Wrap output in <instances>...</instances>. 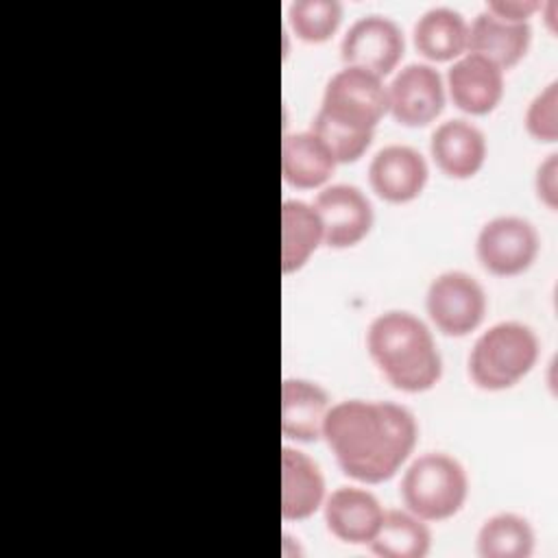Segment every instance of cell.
Segmentation results:
<instances>
[{"instance_id":"cell-1","label":"cell","mask_w":558,"mask_h":558,"mask_svg":"<svg viewBox=\"0 0 558 558\" xmlns=\"http://www.w3.org/2000/svg\"><path fill=\"white\" fill-rule=\"evenodd\" d=\"M323 438L344 475L362 484H381L410 460L418 425L401 403L344 399L331 403Z\"/></svg>"},{"instance_id":"cell-2","label":"cell","mask_w":558,"mask_h":558,"mask_svg":"<svg viewBox=\"0 0 558 558\" xmlns=\"http://www.w3.org/2000/svg\"><path fill=\"white\" fill-rule=\"evenodd\" d=\"M366 349L390 386L425 392L442 375V355L429 327L408 310H386L366 329Z\"/></svg>"},{"instance_id":"cell-3","label":"cell","mask_w":558,"mask_h":558,"mask_svg":"<svg viewBox=\"0 0 558 558\" xmlns=\"http://www.w3.org/2000/svg\"><path fill=\"white\" fill-rule=\"evenodd\" d=\"M541 342L536 331L521 320H499L477 336L466 368L482 390H506L519 384L536 364Z\"/></svg>"},{"instance_id":"cell-4","label":"cell","mask_w":558,"mask_h":558,"mask_svg":"<svg viewBox=\"0 0 558 558\" xmlns=\"http://www.w3.org/2000/svg\"><path fill=\"white\" fill-rule=\"evenodd\" d=\"M399 493L405 510L427 523H438L462 510L469 497V475L458 458L425 451L405 466Z\"/></svg>"},{"instance_id":"cell-5","label":"cell","mask_w":558,"mask_h":558,"mask_svg":"<svg viewBox=\"0 0 558 558\" xmlns=\"http://www.w3.org/2000/svg\"><path fill=\"white\" fill-rule=\"evenodd\" d=\"M388 113V94L381 76L344 65L325 85L316 116L357 133H373Z\"/></svg>"},{"instance_id":"cell-6","label":"cell","mask_w":558,"mask_h":558,"mask_svg":"<svg viewBox=\"0 0 558 558\" xmlns=\"http://www.w3.org/2000/svg\"><path fill=\"white\" fill-rule=\"evenodd\" d=\"M425 310L438 331L462 338L482 325L488 310V296L473 275L464 270H445L429 281L425 290Z\"/></svg>"},{"instance_id":"cell-7","label":"cell","mask_w":558,"mask_h":558,"mask_svg":"<svg viewBox=\"0 0 558 558\" xmlns=\"http://www.w3.org/2000/svg\"><path fill=\"white\" fill-rule=\"evenodd\" d=\"M541 248L536 227L514 214H501L486 220L475 238L480 264L497 277H514L527 270Z\"/></svg>"},{"instance_id":"cell-8","label":"cell","mask_w":558,"mask_h":558,"mask_svg":"<svg viewBox=\"0 0 558 558\" xmlns=\"http://www.w3.org/2000/svg\"><path fill=\"white\" fill-rule=\"evenodd\" d=\"M388 113L403 126H427L445 109L442 74L425 61L405 63L386 85Z\"/></svg>"},{"instance_id":"cell-9","label":"cell","mask_w":558,"mask_h":558,"mask_svg":"<svg viewBox=\"0 0 558 558\" xmlns=\"http://www.w3.org/2000/svg\"><path fill=\"white\" fill-rule=\"evenodd\" d=\"M405 52L401 26L381 13L360 15L342 35L340 57L344 65L368 70L377 76H388L397 70Z\"/></svg>"},{"instance_id":"cell-10","label":"cell","mask_w":558,"mask_h":558,"mask_svg":"<svg viewBox=\"0 0 558 558\" xmlns=\"http://www.w3.org/2000/svg\"><path fill=\"white\" fill-rule=\"evenodd\" d=\"M312 205L320 216L325 244L329 248H351L373 229V203L353 183H331L320 187Z\"/></svg>"},{"instance_id":"cell-11","label":"cell","mask_w":558,"mask_h":558,"mask_svg":"<svg viewBox=\"0 0 558 558\" xmlns=\"http://www.w3.org/2000/svg\"><path fill=\"white\" fill-rule=\"evenodd\" d=\"M445 89L460 111L469 116H486L504 98V70L482 54L464 52L449 65Z\"/></svg>"},{"instance_id":"cell-12","label":"cell","mask_w":558,"mask_h":558,"mask_svg":"<svg viewBox=\"0 0 558 558\" xmlns=\"http://www.w3.org/2000/svg\"><path fill=\"white\" fill-rule=\"evenodd\" d=\"M429 166L421 150L408 144H386L368 163L373 192L388 203H410L425 190Z\"/></svg>"},{"instance_id":"cell-13","label":"cell","mask_w":558,"mask_h":558,"mask_svg":"<svg viewBox=\"0 0 558 558\" xmlns=\"http://www.w3.org/2000/svg\"><path fill=\"white\" fill-rule=\"evenodd\" d=\"M384 512L381 501L362 486H338L323 504L327 530L344 545H368Z\"/></svg>"},{"instance_id":"cell-14","label":"cell","mask_w":558,"mask_h":558,"mask_svg":"<svg viewBox=\"0 0 558 558\" xmlns=\"http://www.w3.org/2000/svg\"><path fill=\"white\" fill-rule=\"evenodd\" d=\"M429 155L442 174L471 179L486 161V135L464 118L442 120L429 135Z\"/></svg>"},{"instance_id":"cell-15","label":"cell","mask_w":558,"mask_h":558,"mask_svg":"<svg viewBox=\"0 0 558 558\" xmlns=\"http://www.w3.org/2000/svg\"><path fill=\"white\" fill-rule=\"evenodd\" d=\"M327 497L320 466L301 449H281V517L303 521L316 514Z\"/></svg>"},{"instance_id":"cell-16","label":"cell","mask_w":558,"mask_h":558,"mask_svg":"<svg viewBox=\"0 0 558 558\" xmlns=\"http://www.w3.org/2000/svg\"><path fill=\"white\" fill-rule=\"evenodd\" d=\"M331 408L327 390L305 377H288L281 384V434L296 442L323 438V423Z\"/></svg>"},{"instance_id":"cell-17","label":"cell","mask_w":558,"mask_h":558,"mask_svg":"<svg viewBox=\"0 0 558 558\" xmlns=\"http://www.w3.org/2000/svg\"><path fill=\"white\" fill-rule=\"evenodd\" d=\"M532 44L530 22H508L490 11H480L469 24L466 52L482 54L501 70L519 63Z\"/></svg>"},{"instance_id":"cell-18","label":"cell","mask_w":558,"mask_h":558,"mask_svg":"<svg viewBox=\"0 0 558 558\" xmlns=\"http://www.w3.org/2000/svg\"><path fill=\"white\" fill-rule=\"evenodd\" d=\"M336 159L323 140L312 131L286 133L281 140L283 181L299 190L325 187L336 170Z\"/></svg>"},{"instance_id":"cell-19","label":"cell","mask_w":558,"mask_h":558,"mask_svg":"<svg viewBox=\"0 0 558 558\" xmlns=\"http://www.w3.org/2000/svg\"><path fill=\"white\" fill-rule=\"evenodd\" d=\"M469 22L451 7H429L412 26L414 48L427 61H456L466 52Z\"/></svg>"},{"instance_id":"cell-20","label":"cell","mask_w":558,"mask_h":558,"mask_svg":"<svg viewBox=\"0 0 558 558\" xmlns=\"http://www.w3.org/2000/svg\"><path fill=\"white\" fill-rule=\"evenodd\" d=\"M325 244L323 222L312 203L286 198L281 203V270L283 275L301 270L310 257Z\"/></svg>"},{"instance_id":"cell-21","label":"cell","mask_w":558,"mask_h":558,"mask_svg":"<svg viewBox=\"0 0 558 558\" xmlns=\"http://www.w3.org/2000/svg\"><path fill=\"white\" fill-rule=\"evenodd\" d=\"M366 547L379 558H425L432 549V532L427 521L405 508L386 510Z\"/></svg>"},{"instance_id":"cell-22","label":"cell","mask_w":558,"mask_h":558,"mask_svg":"<svg viewBox=\"0 0 558 558\" xmlns=\"http://www.w3.org/2000/svg\"><path fill=\"white\" fill-rule=\"evenodd\" d=\"M536 534L532 523L517 512H497L488 517L475 534V554L480 558H530Z\"/></svg>"},{"instance_id":"cell-23","label":"cell","mask_w":558,"mask_h":558,"mask_svg":"<svg viewBox=\"0 0 558 558\" xmlns=\"http://www.w3.org/2000/svg\"><path fill=\"white\" fill-rule=\"evenodd\" d=\"M288 22L303 41L329 39L342 22V4L338 0H294L288 7Z\"/></svg>"},{"instance_id":"cell-24","label":"cell","mask_w":558,"mask_h":558,"mask_svg":"<svg viewBox=\"0 0 558 558\" xmlns=\"http://www.w3.org/2000/svg\"><path fill=\"white\" fill-rule=\"evenodd\" d=\"M312 131L329 148V153L333 155L336 163H353V161H357L368 150V146L373 144V133L349 131L344 126L331 124L329 120H325L320 116H314Z\"/></svg>"},{"instance_id":"cell-25","label":"cell","mask_w":558,"mask_h":558,"mask_svg":"<svg viewBox=\"0 0 558 558\" xmlns=\"http://www.w3.org/2000/svg\"><path fill=\"white\" fill-rule=\"evenodd\" d=\"M523 124L527 133L545 144H554L558 140V81L547 83L525 109Z\"/></svg>"},{"instance_id":"cell-26","label":"cell","mask_w":558,"mask_h":558,"mask_svg":"<svg viewBox=\"0 0 558 558\" xmlns=\"http://www.w3.org/2000/svg\"><path fill=\"white\" fill-rule=\"evenodd\" d=\"M536 196L554 211L558 207V153H549L534 174Z\"/></svg>"},{"instance_id":"cell-27","label":"cell","mask_w":558,"mask_h":558,"mask_svg":"<svg viewBox=\"0 0 558 558\" xmlns=\"http://www.w3.org/2000/svg\"><path fill=\"white\" fill-rule=\"evenodd\" d=\"M541 9L538 0H490L486 11L508 22H527V17Z\"/></svg>"}]
</instances>
